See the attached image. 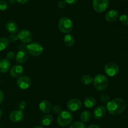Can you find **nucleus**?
<instances>
[{
  "instance_id": "25",
  "label": "nucleus",
  "mask_w": 128,
  "mask_h": 128,
  "mask_svg": "<svg viewBox=\"0 0 128 128\" xmlns=\"http://www.w3.org/2000/svg\"><path fill=\"white\" fill-rule=\"evenodd\" d=\"M120 21L124 25V26H128V18L126 14H121L119 18Z\"/></svg>"
},
{
  "instance_id": "33",
  "label": "nucleus",
  "mask_w": 128,
  "mask_h": 128,
  "mask_svg": "<svg viewBox=\"0 0 128 128\" xmlns=\"http://www.w3.org/2000/svg\"><path fill=\"white\" fill-rule=\"evenodd\" d=\"M58 8L60 9H64L66 8V3L64 1H60L58 3Z\"/></svg>"
},
{
  "instance_id": "30",
  "label": "nucleus",
  "mask_w": 128,
  "mask_h": 128,
  "mask_svg": "<svg viewBox=\"0 0 128 128\" xmlns=\"http://www.w3.org/2000/svg\"><path fill=\"white\" fill-rule=\"evenodd\" d=\"M18 107L19 109H20V111H23L26 110V107H27V103H26L25 101H22L19 103L18 104Z\"/></svg>"
},
{
  "instance_id": "1",
  "label": "nucleus",
  "mask_w": 128,
  "mask_h": 128,
  "mask_svg": "<svg viewBox=\"0 0 128 128\" xmlns=\"http://www.w3.org/2000/svg\"><path fill=\"white\" fill-rule=\"evenodd\" d=\"M106 111L113 116L121 114L126 109V102L122 98H116L110 101L106 106Z\"/></svg>"
},
{
  "instance_id": "6",
  "label": "nucleus",
  "mask_w": 128,
  "mask_h": 128,
  "mask_svg": "<svg viewBox=\"0 0 128 128\" xmlns=\"http://www.w3.org/2000/svg\"><path fill=\"white\" fill-rule=\"evenodd\" d=\"M110 4L109 0H92V7L94 10L98 13L106 11Z\"/></svg>"
},
{
  "instance_id": "14",
  "label": "nucleus",
  "mask_w": 128,
  "mask_h": 128,
  "mask_svg": "<svg viewBox=\"0 0 128 128\" xmlns=\"http://www.w3.org/2000/svg\"><path fill=\"white\" fill-rule=\"evenodd\" d=\"M106 114V108L104 106H99L94 110L93 116L96 120L103 118Z\"/></svg>"
},
{
  "instance_id": "31",
  "label": "nucleus",
  "mask_w": 128,
  "mask_h": 128,
  "mask_svg": "<svg viewBox=\"0 0 128 128\" xmlns=\"http://www.w3.org/2000/svg\"><path fill=\"white\" fill-rule=\"evenodd\" d=\"M62 109H61V108L60 107V106H58V105H56V106H54L53 107V110H52V111H53V112L54 114H60V113L61 112V111H62Z\"/></svg>"
},
{
  "instance_id": "26",
  "label": "nucleus",
  "mask_w": 128,
  "mask_h": 128,
  "mask_svg": "<svg viewBox=\"0 0 128 128\" xmlns=\"http://www.w3.org/2000/svg\"><path fill=\"white\" fill-rule=\"evenodd\" d=\"M70 128H86V127L83 122H75L70 126Z\"/></svg>"
},
{
  "instance_id": "17",
  "label": "nucleus",
  "mask_w": 128,
  "mask_h": 128,
  "mask_svg": "<svg viewBox=\"0 0 128 128\" xmlns=\"http://www.w3.org/2000/svg\"><path fill=\"white\" fill-rule=\"evenodd\" d=\"M6 30L11 34H15L18 31L19 27L17 22L14 21H10L6 24Z\"/></svg>"
},
{
  "instance_id": "13",
  "label": "nucleus",
  "mask_w": 128,
  "mask_h": 128,
  "mask_svg": "<svg viewBox=\"0 0 128 128\" xmlns=\"http://www.w3.org/2000/svg\"><path fill=\"white\" fill-rule=\"evenodd\" d=\"M24 72V68L21 65L16 64L10 70V74L13 78L21 77Z\"/></svg>"
},
{
  "instance_id": "32",
  "label": "nucleus",
  "mask_w": 128,
  "mask_h": 128,
  "mask_svg": "<svg viewBox=\"0 0 128 128\" xmlns=\"http://www.w3.org/2000/svg\"><path fill=\"white\" fill-rule=\"evenodd\" d=\"M15 57V53L13 51H10L9 52H8L7 55H6V59L9 61H11Z\"/></svg>"
},
{
  "instance_id": "12",
  "label": "nucleus",
  "mask_w": 128,
  "mask_h": 128,
  "mask_svg": "<svg viewBox=\"0 0 128 128\" xmlns=\"http://www.w3.org/2000/svg\"><path fill=\"white\" fill-rule=\"evenodd\" d=\"M120 14L116 10H111L105 14V20L109 22H114L118 19Z\"/></svg>"
},
{
  "instance_id": "4",
  "label": "nucleus",
  "mask_w": 128,
  "mask_h": 128,
  "mask_svg": "<svg viewBox=\"0 0 128 128\" xmlns=\"http://www.w3.org/2000/svg\"><path fill=\"white\" fill-rule=\"evenodd\" d=\"M27 53L30 54L32 56H40L43 52V47L40 43L37 42H33L30 43L26 46Z\"/></svg>"
},
{
  "instance_id": "34",
  "label": "nucleus",
  "mask_w": 128,
  "mask_h": 128,
  "mask_svg": "<svg viewBox=\"0 0 128 128\" xmlns=\"http://www.w3.org/2000/svg\"><path fill=\"white\" fill-rule=\"evenodd\" d=\"M63 1L68 4H74L78 2L79 0H63Z\"/></svg>"
},
{
  "instance_id": "3",
  "label": "nucleus",
  "mask_w": 128,
  "mask_h": 128,
  "mask_svg": "<svg viewBox=\"0 0 128 128\" xmlns=\"http://www.w3.org/2000/svg\"><path fill=\"white\" fill-rule=\"evenodd\" d=\"M74 24L72 20L68 17H62L58 21V28L62 32L68 34L72 31Z\"/></svg>"
},
{
  "instance_id": "37",
  "label": "nucleus",
  "mask_w": 128,
  "mask_h": 128,
  "mask_svg": "<svg viewBox=\"0 0 128 128\" xmlns=\"http://www.w3.org/2000/svg\"><path fill=\"white\" fill-rule=\"evenodd\" d=\"M88 128H101L100 126H99L98 125L96 124H91L89 126Z\"/></svg>"
},
{
  "instance_id": "10",
  "label": "nucleus",
  "mask_w": 128,
  "mask_h": 128,
  "mask_svg": "<svg viewBox=\"0 0 128 128\" xmlns=\"http://www.w3.org/2000/svg\"><path fill=\"white\" fill-rule=\"evenodd\" d=\"M82 107V102L81 100L77 98H73L68 101L67 103V108L70 111H77Z\"/></svg>"
},
{
  "instance_id": "7",
  "label": "nucleus",
  "mask_w": 128,
  "mask_h": 128,
  "mask_svg": "<svg viewBox=\"0 0 128 128\" xmlns=\"http://www.w3.org/2000/svg\"><path fill=\"white\" fill-rule=\"evenodd\" d=\"M104 71L106 74L110 77H114L118 74L120 72V68L116 63L114 62H109L105 65Z\"/></svg>"
},
{
  "instance_id": "22",
  "label": "nucleus",
  "mask_w": 128,
  "mask_h": 128,
  "mask_svg": "<svg viewBox=\"0 0 128 128\" xmlns=\"http://www.w3.org/2000/svg\"><path fill=\"white\" fill-rule=\"evenodd\" d=\"M52 121H53V117L50 114H46L41 118V124L42 126H48L52 123Z\"/></svg>"
},
{
  "instance_id": "2",
  "label": "nucleus",
  "mask_w": 128,
  "mask_h": 128,
  "mask_svg": "<svg viewBox=\"0 0 128 128\" xmlns=\"http://www.w3.org/2000/svg\"><path fill=\"white\" fill-rule=\"evenodd\" d=\"M93 86L98 91H102L108 87L109 80L105 75L98 74L93 79Z\"/></svg>"
},
{
  "instance_id": "15",
  "label": "nucleus",
  "mask_w": 128,
  "mask_h": 128,
  "mask_svg": "<svg viewBox=\"0 0 128 128\" xmlns=\"http://www.w3.org/2000/svg\"><path fill=\"white\" fill-rule=\"evenodd\" d=\"M39 109L43 113L48 114L52 110V105L48 100H43L39 104Z\"/></svg>"
},
{
  "instance_id": "28",
  "label": "nucleus",
  "mask_w": 128,
  "mask_h": 128,
  "mask_svg": "<svg viewBox=\"0 0 128 128\" xmlns=\"http://www.w3.org/2000/svg\"><path fill=\"white\" fill-rule=\"evenodd\" d=\"M8 8V4L6 1L1 0L0 1V10L1 11H5Z\"/></svg>"
},
{
  "instance_id": "29",
  "label": "nucleus",
  "mask_w": 128,
  "mask_h": 128,
  "mask_svg": "<svg viewBox=\"0 0 128 128\" xmlns=\"http://www.w3.org/2000/svg\"><path fill=\"white\" fill-rule=\"evenodd\" d=\"M9 42H16L18 41V36H16L14 34H11L9 36L8 38H7Z\"/></svg>"
},
{
  "instance_id": "27",
  "label": "nucleus",
  "mask_w": 128,
  "mask_h": 128,
  "mask_svg": "<svg viewBox=\"0 0 128 128\" xmlns=\"http://www.w3.org/2000/svg\"><path fill=\"white\" fill-rule=\"evenodd\" d=\"M100 101L104 104H107L109 102H110V97L108 94L104 93L100 96Z\"/></svg>"
},
{
  "instance_id": "11",
  "label": "nucleus",
  "mask_w": 128,
  "mask_h": 128,
  "mask_svg": "<svg viewBox=\"0 0 128 128\" xmlns=\"http://www.w3.org/2000/svg\"><path fill=\"white\" fill-rule=\"evenodd\" d=\"M24 117L23 112L20 110H15L12 111L10 114V119L12 122H19L22 121Z\"/></svg>"
},
{
  "instance_id": "20",
  "label": "nucleus",
  "mask_w": 128,
  "mask_h": 128,
  "mask_svg": "<svg viewBox=\"0 0 128 128\" xmlns=\"http://www.w3.org/2000/svg\"><path fill=\"white\" fill-rule=\"evenodd\" d=\"M96 101L94 98L87 97L84 100V105L87 108H92L96 105Z\"/></svg>"
},
{
  "instance_id": "40",
  "label": "nucleus",
  "mask_w": 128,
  "mask_h": 128,
  "mask_svg": "<svg viewBox=\"0 0 128 128\" xmlns=\"http://www.w3.org/2000/svg\"><path fill=\"white\" fill-rule=\"evenodd\" d=\"M32 128H43L42 127H41V126H36V127H34Z\"/></svg>"
},
{
  "instance_id": "39",
  "label": "nucleus",
  "mask_w": 128,
  "mask_h": 128,
  "mask_svg": "<svg viewBox=\"0 0 128 128\" xmlns=\"http://www.w3.org/2000/svg\"><path fill=\"white\" fill-rule=\"evenodd\" d=\"M2 115V110H1V109L0 108V118H1Z\"/></svg>"
},
{
  "instance_id": "9",
  "label": "nucleus",
  "mask_w": 128,
  "mask_h": 128,
  "mask_svg": "<svg viewBox=\"0 0 128 128\" xmlns=\"http://www.w3.org/2000/svg\"><path fill=\"white\" fill-rule=\"evenodd\" d=\"M32 81L31 80L28 76H21L17 80V86L21 90H27L31 86Z\"/></svg>"
},
{
  "instance_id": "35",
  "label": "nucleus",
  "mask_w": 128,
  "mask_h": 128,
  "mask_svg": "<svg viewBox=\"0 0 128 128\" xmlns=\"http://www.w3.org/2000/svg\"><path fill=\"white\" fill-rule=\"evenodd\" d=\"M4 98V96L3 92L0 90V104H1L3 102Z\"/></svg>"
},
{
  "instance_id": "5",
  "label": "nucleus",
  "mask_w": 128,
  "mask_h": 128,
  "mask_svg": "<svg viewBox=\"0 0 128 128\" xmlns=\"http://www.w3.org/2000/svg\"><path fill=\"white\" fill-rule=\"evenodd\" d=\"M73 117L72 114L67 111H61L57 119V122L61 127H66L72 122Z\"/></svg>"
},
{
  "instance_id": "24",
  "label": "nucleus",
  "mask_w": 128,
  "mask_h": 128,
  "mask_svg": "<svg viewBox=\"0 0 128 128\" xmlns=\"http://www.w3.org/2000/svg\"><path fill=\"white\" fill-rule=\"evenodd\" d=\"M9 41L6 38H0V51L4 50L8 46Z\"/></svg>"
},
{
  "instance_id": "38",
  "label": "nucleus",
  "mask_w": 128,
  "mask_h": 128,
  "mask_svg": "<svg viewBox=\"0 0 128 128\" xmlns=\"http://www.w3.org/2000/svg\"><path fill=\"white\" fill-rule=\"evenodd\" d=\"M15 1H16V0H9V1H10V2L11 4H14L15 3Z\"/></svg>"
},
{
  "instance_id": "18",
  "label": "nucleus",
  "mask_w": 128,
  "mask_h": 128,
  "mask_svg": "<svg viewBox=\"0 0 128 128\" xmlns=\"http://www.w3.org/2000/svg\"><path fill=\"white\" fill-rule=\"evenodd\" d=\"M11 64L7 59H2L0 61V72L2 73L7 72L11 68Z\"/></svg>"
},
{
  "instance_id": "23",
  "label": "nucleus",
  "mask_w": 128,
  "mask_h": 128,
  "mask_svg": "<svg viewBox=\"0 0 128 128\" xmlns=\"http://www.w3.org/2000/svg\"><path fill=\"white\" fill-rule=\"evenodd\" d=\"M81 81L83 84L90 85L93 82V78L89 74H85L81 77Z\"/></svg>"
},
{
  "instance_id": "21",
  "label": "nucleus",
  "mask_w": 128,
  "mask_h": 128,
  "mask_svg": "<svg viewBox=\"0 0 128 128\" xmlns=\"http://www.w3.org/2000/svg\"><path fill=\"white\" fill-rule=\"evenodd\" d=\"M92 118V114L91 112L88 111H85L81 112L80 115V119H81L82 122H88L91 121Z\"/></svg>"
},
{
  "instance_id": "36",
  "label": "nucleus",
  "mask_w": 128,
  "mask_h": 128,
  "mask_svg": "<svg viewBox=\"0 0 128 128\" xmlns=\"http://www.w3.org/2000/svg\"><path fill=\"white\" fill-rule=\"evenodd\" d=\"M16 1H17V2H18L20 4H23L26 3L29 0H16Z\"/></svg>"
},
{
  "instance_id": "8",
  "label": "nucleus",
  "mask_w": 128,
  "mask_h": 128,
  "mask_svg": "<svg viewBox=\"0 0 128 128\" xmlns=\"http://www.w3.org/2000/svg\"><path fill=\"white\" fill-rule=\"evenodd\" d=\"M18 38L23 43H29L32 40V34L27 30H21L18 34Z\"/></svg>"
},
{
  "instance_id": "16",
  "label": "nucleus",
  "mask_w": 128,
  "mask_h": 128,
  "mask_svg": "<svg viewBox=\"0 0 128 128\" xmlns=\"http://www.w3.org/2000/svg\"><path fill=\"white\" fill-rule=\"evenodd\" d=\"M28 58L27 52L24 50H20L16 55V61L18 63L22 64L26 62Z\"/></svg>"
},
{
  "instance_id": "19",
  "label": "nucleus",
  "mask_w": 128,
  "mask_h": 128,
  "mask_svg": "<svg viewBox=\"0 0 128 128\" xmlns=\"http://www.w3.org/2000/svg\"><path fill=\"white\" fill-rule=\"evenodd\" d=\"M64 44L67 47H72L75 43L74 38L71 34H66L64 37Z\"/></svg>"
}]
</instances>
